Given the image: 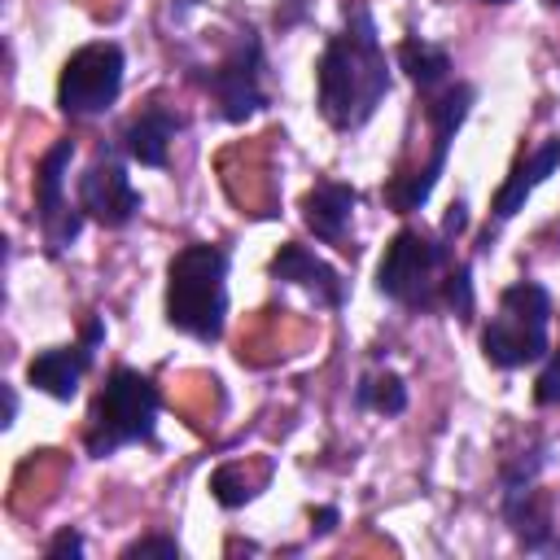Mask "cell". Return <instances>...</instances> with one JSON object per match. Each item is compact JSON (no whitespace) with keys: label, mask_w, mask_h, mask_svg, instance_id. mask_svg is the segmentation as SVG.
<instances>
[{"label":"cell","mask_w":560,"mask_h":560,"mask_svg":"<svg viewBox=\"0 0 560 560\" xmlns=\"http://www.w3.org/2000/svg\"><path fill=\"white\" fill-rule=\"evenodd\" d=\"M451 276V249L438 236H424L416 228H402L376 267V289L411 311L442 306V284Z\"/></svg>","instance_id":"cell-5"},{"label":"cell","mask_w":560,"mask_h":560,"mask_svg":"<svg viewBox=\"0 0 560 560\" xmlns=\"http://www.w3.org/2000/svg\"><path fill=\"white\" fill-rule=\"evenodd\" d=\"M175 131H179V118L162 105H149V109H140V118L127 122L122 144L140 166H166V149H171Z\"/></svg>","instance_id":"cell-15"},{"label":"cell","mask_w":560,"mask_h":560,"mask_svg":"<svg viewBox=\"0 0 560 560\" xmlns=\"http://www.w3.org/2000/svg\"><path fill=\"white\" fill-rule=\"evenodd\" d=\"M337 525V508H319V512H311V529L315 534H328Z\"/></svg>","instance_id":"cell-23"},{"label":"cell","mask_w":560,"mask_h":560,"mask_svg":"<svg viewBox=\"0 0 560 560\" xmlns=\"http://www.w3.org/2000/svg\"><path fill=\"white\" fill-rule=\"evenodd\" d=\"M206 88L219 101V114L228 122H245L249 114H258L267 105V96L258 88V39H254V31H245L236 39V48L210 70Z\"/></svg>","instance_id":"cell-8"},{"label":"cell","mask_w":560,"mask_h":560,"mask_svg":"<svg viewBox=\"0 0 560 560\" xmlns=\"http://www.w3.org/2000/svg\"><path fill=\"white\" fill-rule=\"evenodd\" d=\"M486 4H508V0H486Z\"/></svg>","instance_id":"cell-27"},{"label":"cell","mask_w":560,"mask_h":560,"mask_svg":"<svg viewBox=\"0 0 560 560\" xmlns=\"http://www.w3.org/2000/svg\"><path fill=\"white\" fill-rule=\"evenodd\" d=\"M144 556H162V560H175V556H179V547H175V538H166V534H153V538H136V542L122 551V560H144Z\"/></svg>","instance_id":"cell-20"},{"label":"cell","mask_w":560,"mask_h":560,"mask_svg":"<svg viewBox=\"0 0 560 560\" xmlns=\"http://www.w3.org/2000/svg\"><path fill=\"white\" fill-rule=\"evenodd\" d=\"M158 385L149 376H140L136 368H114L101 385V394L92 398V416H88V455L105 459L118 446L131 442H153V424H158Z\"/></svg>","instance_id":"cell-3"},{"label":"cell","mask_w":560,"mask_h":560,"mask_svg":"<svg viewBox=\"0 0 560 560\" xmlns=\"http://www.w3.org/2000/svg\"><path fill=\"white\" fill-rule=\"evenodd\" d=\"M354 201H359V192H354L350 184L319 179V184L302 197V219H306V228H311L319 241H328V245H337V249H350V245H346V223H350Z\"/></svg>","instance_id":"cell-11"},{"label":"cell","mask_w":560,"mask_h":560,"mask_svg":"<svg viewBox=\"0 0 560 560\" xmlns=\"http://www.w3.org/2000/svg\"><path fill=\"white\" fill-rule=\"evenodd\" d=\"M547 4H551V9H560V0H547Z\"/></svg>","instance_id":"cell-26"},{"label":"cell","mask_w":560,"mask_h":560,"mask_svg":"<svg viewBox=\"0 0 560 560\" xmlns=\"http://www.w3.org/2000/svg\"><path fill=\"white\" fill-rule=\"evenodd\" d=\"M88 363H92V346L88 341L83 346H57V350H44V354H35L26 363V381L66 402V398L79 394V381H83Z\"/></svg>","instance_id":"cell-12"},{"label":"cell","mask_w":560,"mask_h":560,"mask_svg":"<svg viewBox=\"0 0 560 560\" xmlns=\"http://www.w3.org/2000/svg\"><path fill=\"white\" fill-rule=\"evenodd\" d=\"M341 18L346 26L324 44L319 66H315V101H319V114L337 131H354L385 101L389 66H385V48L376 39V22L368 4L354 0L341 9Z\"/></svg>","instance_id":"cell-1"},{"label":"cell","mask_w":560,"mask_h":560,"mask_svg":"<svg viewBox=\"0 0 560 560\" xmlns=\"http://www.w3.org/2000/svg\"><path fill=\"white\" fill-rule=\"evenodd\" d=\"M556 166H560V140H542V149H534L525 162H516L512 175H508V184L494 192V219H499V223L512 219V214L525 206V197H529Z\"/></svg>","instance_id":"cell-14"},{"label":"cell","mask_w":560,"mask_h":560,"mask_svg":"<svg viewBox=\"0 0 560 560\" xmlns=\"http://www.w3.org/2000/svg\"><path fill=\"white\" fill-rule=\"evenodd\" d=\"M228 315V254L219 245H184L166 267V324L219 341Z\"/></svg>","instance_id":"cell-2"},{"label":"cell","mask_w":560,"mask_h":560,"mask_svg":"<svg viewBox=\"0 0 560 560\" xmlns=\"http://www.w3.org/2000/svg\"><path fill=\"white\" fill-rule=\"evenodd\" d=\"M210 494H214L223 508H241L245 499H254L249 477H245L241 464H223V468H214V477H210Z\"/></svg>","instance_id":"cell-18"},{"label":"cell","mask_w":560,"mask_h":560,"mask_svg":"<svg viewBox=\"0 0 560 560\" xmlns=\"http://www.w3.org/2000/svg\"><path fill=\"white\" fill-rule=\"evenodd\" d=\"M464 223H468V214H464V206L455 201V206H451V214H446V223H442V236H451V232H459Z\"/></svg>","instance_id":"cell-24"},{"label":"cell","mask_w":560,"mask_h":560,"mask_svg":"<svg viewBox=\"0 0 560 560\" xmlns=\"http://www.w3.org/2000/svg\"><path fill=\"white\" fill-rule=\"evenodd\" d=\"M13 416H18V398L13 389H4V424H13Z\"/></svg>","instance_id":"cell-25"},{"label":"cell","mask_w":560,"mask_h":560,"mask_svg":"<svg viewBox=\"0 0 560 560\" xmlns=\"http://www.w3.org/2000/svg\"><path fill=\"white\" fill-rule=\"evenodd\" d=\"M468 105H472V88H468V83H451V88H442V92L424 105V114H429V122H433V158H429L424 171H416V175H394V179L385 184V197H389L394 210L407 214V210H420V206L429 201V192H433V184H438V175H442V166H446L451 136H455L459 122L468 118Z\"/></svg>","instance_id":"cell-7"},{"label":"cell","mask_w":560,"mask_h":560,"mask_svg":"<svg viewBox=\"0 0 560 560\" xmlns=\"http://www.w3.org/2000/svg\"><path fill=\"white\" fill-rule=\"evenodd\" d=\"M398 66H402V70L411 74V83L424 88V92H433V88L446 83V74H451V57H446L438 44L420 39V35H407V39L398 44Z\"/></svg>","instance_id":"cell-16"},{"label":"cell","mask_w":560,"mask_h":560,"mask_svg":"<svg viewBox=\"0 0 560 560\" xmlns=\"http://www.w3.org/2000/svg\"><path fill=\"white\" fill-rule=\"evenodd\" d=\"M79 210L92 214L101 228H122V223H131V214L140 210V192L131 188L122 162L101 158V162H92V166L83 171V179H79Z\"/></svg>","instance_id":"cell-10"},{"label":"cell","mask_w":560,"mask_h":560,"mask_svg":"<svg viewBox=\"0 0 560 560\" xmlns=\"http://www.w3.org/2000/svg\"><path fill=\"white\" fill-rule=\"evenodd\" d=\"M442 306H451L459 319H468V315H472V284H468V267H464V262H459V267H451L446 284H442Z\"/></svg>","instance_id":"cell-19"},{"label":"cell","mask_w":560,"mask_h":560,"mask_svg":"<svg viewBox=\"0 0 560 560\" xmlns=\"http://www.w3.org/2000/svg\"><path fill=\"white\" fill-rule=\"evenodd\" d=\"M44 556H48V560H66V556H70V560H79V556H83V538H79L74 529H61V534L44 547Z\"/></svg>","instance_id":"cell-22"},{"label":"cell","mask_w":560,"mask_h":560,"mask_svg":"<svg viewBox=\"0 0 560 560\" xmlns=\"http://www.w3.org/2000/svg\"><path fill=\"white\" fill-rule=\"evenodd\" d=\"M534 398H538L542 407L560 398V350L547 359V368H542V376H538V385H534Z\"/></svg>","instance_id":"cell-21"},{"label":"cell","mask_w":560,"mask_h":560,"mask_svg":"<svg viewBox=\"0 0 560 560\" xmlns=\"http://www.w3.org/2000/svg\"><path fill=\"white\" fill-rule=\"evenodd\" d=\"M359 402L363 407H376L385 416H398L407 407V389H402V381L394 372H385V376H372V381L359 385Z\"/></svg>","instance_id":"cell-17"},{"label":"cell","mask_w":560,"mask_h":560,"mask_svg":"<svg viewBox=\"0 0 560 560\" xmlns=\"http://www.w3.org/2000/svg\"><path fill=\"white\" fill-rule=\"evenodd\" d=\"M547 324H551V293L534 280H516L499 293V311L481 332L486 363L512 372L538 363L547 354Z\"/></svg>","instance_id":"cell-4"},{"label":"cell","mask_w":560,"mask_h":560,"mask_svg":"<svg viewBox=\"0 0 560 560\" xmlns=\"http://www.w3.org/2000/svg\"><path fill=\"white\" fill-rule=\"evenodd\" d=\"M118 88H122V48L96 39L66 57L57 79V105L70 118H92L118 101Z\"/></svg>","instance_id":"cell-6"},{"label":"cell","mask_w":560,"mask_h":560,"mask_svg":"<svg viewBox=\"0 0 560 560\" xmlns=\"http://www.w3.org/2000/svg\"><path fill=\"white\" fill-rule=\"evenodd\" d=\"M70 158H74V144L57 140L35 166V210H39V228H44L48 249H66L83 228V210L61 197V179H66Z\"/></svg>","instance_id":"cell-9"},{"label":"cell","mask_w":560,"mask_h":560,"mask_svg":"<svg viewBox=\"0 0 560 560\" xmlns=\"http://www.w3.org/2000/svg\"><path fill=\"white\" fill-rule=\"evenodd\" d=\"M271 276L311 289L324 306H341V280H337V271L324 258H315L306 245H280L276 258H271Z\"/></svg>","instance_id":"cell-13"}]
</instances>
